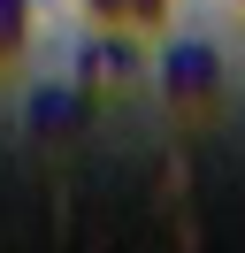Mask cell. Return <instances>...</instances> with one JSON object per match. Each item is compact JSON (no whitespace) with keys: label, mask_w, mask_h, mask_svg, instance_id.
Returning a JSON list of instances; mask_svg holds the SVG:
<instances>
[{"label":"cell","mask_w":245,"mask_h":253,"mask_svg":"<svg viewBox=\"0 0 245 253\" xmlns=\"http://www.w3.org/2000/svg\"><path fill=\"white\" fill-rule=\"evenodd\" d=\"M161 84H168V100H184V108H207V100L222 92L214 46H207V39H176V46L161 54Z\"/></svg>","instance_id":"cell-1"},{"label":"cell","mask_w":245,"mask_h":253,"mask_svg":"<svg viewBox=\"0 0 245 253\" xmlns=\"http://www.w3.org/2000/svg\"><path fill=\"white\" fill-rule=\"evenodd\" d=\"M130 69H138V46L122 31H100V39L77 46V77L84 84H115V77H130Z\"/></svg>","instance_id":"cell-2"},{"label":"cell","mask_w":245,"mask_h":253,"mask_svg":"<svg viewBox=\"0 0 245 253\" xmlns=\"http://www.w3.org/2000/svg\"><path fill=\"white\" fill-rule=\"evenodd\" d=\"M77 115H84V108H77V92H61V84H39V92L23 100V123H31V130H46V138L77 130Z\"/></svg>","instance_id":"cell-3"},{"label":"cell","mask_w":245,"mask_h":253,"mask_svg":"<svg viewBox=\"0 0 245 253\" xmlns=\"http://www.w3.org/2000/svg\"><path fill=\"white\" fill-rule=\"evenodd\" d=\"M23 31H31V0H0V62L23 54Z\"/></svg>","instance_id":"cell-4"},{"label":"cell","mask_w":245,"mask_h":253,"mask_svg":"<svg viewBox=\"0 0 245 253\" xmlns=\"http://www.w3.org/2000/svg\"><path fill=\"white\" fill-rule=\"evenodd\" d=\"M168 16V0H130V8H122V23H161Z\"/></svg>","instance_id":"cell-5"},{"label":"cell","mask_w":245,"mask_h":253,"mask_svg":"<svg viewBox=\"0 0 245 253\" xmlns=\"http://www.w3.org/2000/svg\"><path fill=\"white\" fill-rule=\"evenodd\" d=\"M84 8H92L100 23H122V8H130V0H84Z\"/></svg>","instance_id":"cell-6"},{"label":"cell","mask_w":245,"mask_h":253,"mask_svg":"<svg viewBox=\"0 0 245 253\" xmlns=\"http://www.w3.org/2000/svg\"><path fill=\"white\" fill-rule=\"evenodd\" d=\"M238 8H245V0H238Z\"/></svg>","instance_id":"cell-7"}]
</instances>
